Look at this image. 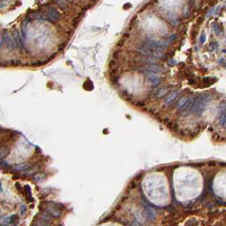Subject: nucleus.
I'll return each instance as SVG.
<instances>
[{
	"mask_svg": "<svg viewBox=\"0 0 226 226\" xmlns=\"http://www.w3.org/2000/svg\"><path fill=\"white\" fill-rule=\"evenodd\" d=\"M178 94H179V92H178V91H172V92L170 93L167 97H166L165 102L167 104L171 103L172 101H173L176 98H177Z\"/></svg>",
	"mask_w": 226,
	"mask_h": 226,
	"instance_id": "6",
	"label": "nucleus"
},
{
	"mask_svg": "<svg viewBox=\"0 0 226 226\" xmlns=\"http://www.w3.org/2000/svg\"><path fill=\"white\" fill-rule=\"evenodd\" d=\"M169 90V88L168 87H165V88H161V89H159L158 91L156 92V94H155V98H161L162 96H164L165 94H167V93L168 92Z\"/></svg>",
	"mask_w": 226,
	"mask_h": 226,
	"instance_id": "8",
	"label": "nucleus"
},
{
	"mask_svg": "<svg viewBox=\"0 0 226 226\" xmlns=\"http://www.w3.org/2000/svg\"><path fill=\"white\" fill-rule=\"evenodd\" d=\"M175 38H176V35H175V34H173V35H172V36H171V37H170V38L168 39V41H167V42H168V43H171V42H173V40H174V39H175Z\"/></svg>",
	"mask_w": 226,
	"mask_h": 226,
	"instance_id": "21",
	"label": "nucleus"
},
{
	"mask_svg": "<svg viewBox=\"0 0 226 226\" xmlns=\"http://www.w3.org/2000/svg\"><path fill=\"white\" fill-rule=\"evenodd\" d=\"M30 167V164L28 163H20V164H17L13 167V169L14 171H25V170L28 169Z\"/></svg>",
	"mask_w": 226,
	"mask_h": 226,
	"instance_id": "7",
	"label": "nucleus"
},
{
	"mask_svg": "<svg viewBox=\"0 0 226 226\" xmlns=\"http://www.w3.org/2000/svg\"><path fill=\"white\" fill-rule=\"evenodd\" d=\"M188 82H189L190 84H194L196 82H195V79H194V78H189Z\"/></svg>",
	"mask_w": 226,
	"mask_h": 226,
	"instance_id": "24",
	"label": "nucleus"
},
{
	"mask_svg": "<svg viewBox=\"0 0 226 226\" xmlns=\"http://www.w3.org/2000/svg\"><path fill=\"white\" fill-rule=\"evenodd\" d=\"M3 41H4V43L6 44V47H7L9 49L13 50V49L17 48V45H16L15 42H14V39L13 38V36H12L7 30H5L4 32H3Z\"/></svg>",
	"mask_w": 226,
	"mask_h": 226,
	"instance_id": "1",
	"label": "nucleus"
},
{
	"mask_svg": "<svg viewBox=\"0 0 226 226\" xmlns=\"http://www.w3.org/2000/svg\"><path fill=\"white\" fill-rule=\"evenodd\" d=\"M218 49V43L217 42H212L208 46V50L209 51H215Z\"/></svg>",
	"mask_w": 226,
	"mask_h": 226,
	"instance_id": "14",
	"label": "nucleus"
},
{
	"mask_svg": "<svg viewBox=\"0 0 226 226\" xmlns=\"http://www.w3.org/2000/svg\"><path fill=\"white\" fill-rule=\"evenodd\" d=\"M219 63H220V64L222 63V64H223V66H225V59H224V58H223V59H221L220 61H219Z\"/></svg>",
	"mask_w": 226,
	"mask_h": 226,
	"instance_id": "26",
	"label": "nucleus"
},
{
	"mask_svg": "<svg viewBox=\"0 0 226 226\" xmlns=\"http://www.w3.org/2000/svg\"><path fill=\"white\" fill-rule=\"evenodd\" d=\"M15 219H16L15 215H10V216L7 217L4 219V222H5L4 225H10V224H13L14 220H15Z\"/></svg>",
	"mask_w": 226,
	"mask_h": 226,
	"instance_id": "12",
	"label": "nucleus"
},
{
	"mask_svg": "<svg viewBox=\"0 0 226 226\" xmlns=\"http://www.w3.org/2000/svg\"><path fill=\"white\" fill-rule=\"evenodd\" d=\"M46 211L51 216L58 218L61 215V212L58 209V207H48L46 208Z\"/></svg>",
	"mask_w": 226,
	"mask_h": 226,
	"instance_id": "4",
	"label": "nucleus"
},
{
	"mask_svg": "<svg viewBox=\"0 0 226 226\" xmlns=\"http://www.w3.org/2000/svg\"><path fill=\"white\" fill-rule=\"evenodd\" d=\"M27 20H25L23 21V24H22L21 26V30H22V33H23V36H26V27H27Z\"/></svg>",
	"mask_w": 226,
	"mask_h": 226,
	"instance_id": "15",
	"label": "nucleus"
},
{
	"mask_svg": "<svg viewBox=\"0 0 226 226\" xmlns=\"http://www.w3.org/2000/svg\"><path fill=\"white\" fill-rule=\"evenodd\" d=\"M3 34H2V32H0V48L2 47V45H3Z\"/></svg>",
	"mask_w": 226,
	"mask_h": 226,
	"instance_id": "23",
	"label": "nucleus"
},
{
	"mask_svg": "<svg viewBox=\"0 0 226 226\" xmlns=\"http://www.w3.org/2000/svg\"><path fill=\"white\" fill-rule=\"evenodd\" d=\"M136 105H138V106L143 107V106H144V105H145V103H142V102H138V103L136 104Z\"/></svg>",
	"mask_w": 226,
	"mask_h": 226,
	"instance_id": "25",
	"label": "nucleus"
},
{
	"mask_svg": "<svg viewBox=\"0 0 226 226\" xmlns=\"http://www.w3.org/2000/svg\"><path fill=\"white\" fill-rule=\"evenodd\" d=\"M187 99H188V97H186V96L181 98L179 100V102L177 103V105H176V107H177L178 109H182L184 105V104H185V102L187 101Z\"/></svg>",
	"mask_w": 226,
	"mask_h": 226,
	"instance_id": "10",
	"label": "nucleus"
},
{
	"mask_svg": "<svg viewBox=\"0 0 226 226\" xmlns=\"http://www.w3.org/2000/svg\"><path fill=\"white\" fill-rule=\"evenodd\" d=\"M213 32L218 35V36H220L221 35L222 30H221V27L219 26V24H217V23L213 24Z\"/></svg>",
	"mask_w": 226,
	"mask_h": 226,
	"instance_id": "11",
	"label": "nucleus"
},
{
	"mask_svg": "<svg viewBox=\"0 0 226 226\" xmlns=\"http://www.w3.org/2000/svg\"><path fill=\"white\" fill-rule=\"evenodd\" d=\"M208 165L209 166H215V162H214V161H209Z\"/></svg>",
	"mask_w": 226,
	"mask_h": 226,
	"instance_id": "27",
	"label": "nucleus"
},
{
	"mask_svg": "<svg viewBox=\"0 0 226 226\" xmlns=\"http://www.w3.org/2000/svg\"><path fill=\"white\" fill-rule=\"evenodd\" d=\"M40 218H41V219H43V221L49 222V220H50V219H51V215L49 214V213H48L47 211H45V212H43L40 214Z\"/></svg>",
	"mask_w": 226,
	"mask_h": 226,
	"instance_id": "9",
	"label": "nucleus"
},
{
	"mask_svg": "<svg viewBox=\"0 0 226 226\" xmlns=\"http://www.w3.org/2000/svg\"><path fill=\"white\" fill-rule=\"evenodd\" d=\"M214 9H215V8L213 7V8H212L210 10H208V12H207V14H206V17L207 18H208V17H210L211 16V14H212L213 12H214Z\"/></svg>",
	"mask_w": 226,
	"mask_h": 226,
	"instance_id": "19",
	"label": "nucleus"
},
{
	"mask_svg": "<svg viewBox=\"0 0 226 226\" xmlns=\"http://www.w3.org/2000/svg\"><path fill=\"white\" fill-rule=\"evenodd\" d=\"M44 178L45 177L43 173H37V174L34 176V179L36 180V181H42Z\"/></svg>",
	"mask_w": 226,
	"mask_h": 226,
	"instance_id": "16",
	"label": "nucleus"
},
{
	"mask_svg": "<svg viewBox=\"0 0 226 226\" xmlns=\"http://www.w3.org/2000/svg\"><path fill=\"white\" fill-rule=\"evenodd\" d=\"M12 36H13V38L14 39V42H15L17 47H19L20 49H24V44H23V42H22L21 38H20V32L16 30V29L13 31V34H12Z\"/></svg>",
	"mask_w": 226,
	"mask_h": 226,
	"instance_id": "3",
	"label": "nucleus"
},
{
	"mask_svg": "<svg viewBox=\"0 0 226 226\" xmlns=\"http://www.w3.org/2000/svg\"><path fill=\"white\" fill-rule=\"evenodd\" d=\"M67 2H70V3H72V2H73V0H66Z\"/></svg>",
	"mask_w": 226,
	"mask_h": 226,
	"instance_id": "28",
	"label": "nucleus"
},
{
	"mask_svg": "<svg viewBox=\"0 0 226 226\" xmlns=\"http://www.w3.org/2000/svg\"><path fill=\"white\" fill-rule=\"evenodd\" d=\"M47 16L49 20H52V21H58V20H60V18H61V14H60L59 11L53 7H50L48 9Z\"/></svg>",
	"mask_w": 226,
	"mask_h": 226,
	"instance_id": "2",
	"label": "nucleus"
},
{
	"mask_svg": "<svg viewBox=\"0 0 226 226\" xmlns=\"http://www.w3.org/2000/svg\"><path fill=\"white\" fill-rule=\"evenodd\" d=\"M118 79H119V76H113L112 78H111V82H113V83H116V82H117L118 81Z\"/></svg>",
	"mask_w": 226,
	"mask_h": 226,
	"instance_id": "22",
	"label": "nucleus"
},
{
	"mask_svg": "<svg viewBox=\"0 0 226 226\" xmlns=\"http://www.w3.org/2000/svg\"><path fill=\"white\" fill-rule=\"evenodd\" d=\"M26 213V207L25 205H21L20 206V214L21 215H25V213Z\"/></svg>",
	"mask_w": 226,
	"mask_h": 226,
	"instance_id": "18",
	"label": "nucleus"
},
{
	"mask_svg": "<svg viewBox=\"0 0 226 226\" xmlns=\"http://www.w3.org/2000/svg\"><path fill=\"white\" fill-rule=\"evenodd\" d=\"M205 42H206V35H205L204 32H202L200 37V43L202 44V43H204Z\"/></svg>",
	"mask_w": 226,
	"mask_h": 226,
	"instance_id": "17",
	"label": "nucleus"
},
{
	"mask_svg": "<svg viewBox=\"0 0 226 226\" xmlns=\"http://www.w3.org/2000/svg\"><path fill=\"white\" fill-rule=\"evenodd\" d=\"M8 155V150L4 147H2L0 149V161L3 160V158H5Z\"/></svg>",
	"mask_w": 226,
	"mask_h": 226,
	"instance_id": "13",
	"label": "nucleus"
},
{
	"mask_svg": "<svg viewBox=\"0 0 226 226\" xmlns=\"http://www.w3.org/2000/svg\"><path fill=\"white\" fill-rule=\"evenodd\" d=\"M56 3H57L60 6H61V7H65V6H66V4H65V1H63V0H56Z\"/></svg>",
	"mask_w": 226,
	"mask_h": 226,
	"instance_id": "20",
	"label": "nucleus"
},
{
	"mask_svg": "<svg viewBox=\"0 0 226 226\" xmlns=\"http://www.w3.org/2000/svg\"><path fill=\"white\" fill-rule=\"evenodd\" d=\"M143 68H145V69L147 70V71L152 72H158L161 70V66H158L155 65V64H146Z\"/></svg>",
	"mask_w": 226,
	"mask_h": 226,
	"instance_id": "5",
	"label": "nucleus"
}]
</instances>
